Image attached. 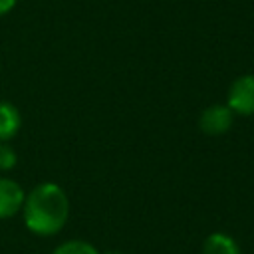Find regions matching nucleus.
Listing matches in <instances>:
<instances>
[{"mask_svg":"<svg viewBox=\"0 0 254 254\" xmlns=\"http://www.w3.org/2000/svg\"><path fill=\"white\" fill-rule=\"evenodd\" d=\"M69 196L67 192L52 181L38 183L34 189L26 192L24 206H22V218L24 226L42 238L56 236L64 230V226L69 220Z\"/></svg>","mask_w":254,"mask_h":254,"instance_id":"obj_1","label":"nucleus"},{"mask_svg":"<svg viewBox=\"0 0 254 254\" xmlns=\"http://www.w3.org/2000/svg\"><path fill=\"white\" fill-rule=\"evenodd\" d=\"M226 105L234 115H254V73H242L230 83L226 93Z\"/></svg>","mask_w":254,"mask_h":254,"instance_id":"obj_2","label":"nucleus"},{"mask_svg":"<svg viewBox=\"0 0 254 254\" xmlns=\"http://www.w3.org/2000/svg\"><path fill=\"white\" fill-rule=\"evenodd\" d=\"M234 117L226 103H210L198 115V129L208 137H218L232 129Z\"/></svg>","mask_w":254,"mask_h":254,"instance_id":"obj_3","label":"nucleus"},{"mask_svg":"<svg viewBox=\"0 0 254 254\" xmlns=\"http://www.w3.org/2000/svg\"><path fill=\"white\" fill-rule=\"evenodd\" d=\"M26 192L22 185L10 177H0V220L12 218L22 212Z\"/></svg>","mask_w":254,"mask_h":254,"instance_id":"obj_4","label":"nucleus"},{"mask_svg":"<svg viewBox=\"0 0 254 254\" xmlns=\"http://www.w3.org/2000/svg\"><path fill=\"white\" fill-rule=\"evenodd\" d=\"M22 113L20 109L6 99H0V143H10L22 129Z\"/></svg>","mask_w":254,"mask_h":254,"instance_id":"obj_5","label":"nucleus"},{"mask_svg":"<svg viewBox=\"0 0 254 254\" xmlns=\"http://www.w3.org/2000/svg\"><path fill=\"white\" fill-rule=\"evenodd\" d=\"M202 254H242V250L230 234L210 232L202 242Z\"/></svg>","mask_w":254,"mask_h":254,"instance_id":"obj_6","label":"nucleus"},{"mask_svg":"<svg viewBox=\"0 0 254 254\" xmlns=\"http://www.w3.org/2000/svg\"><path fill=\"white\" fill-rule=\"evenodd\" d=\"M52 254H101L91 242L81 240V238H73V240H65L62 244H58Z\"/></svg>","mask_w":254,"mask_h":254,"instance_id":"obj_7","label":"nucleus"},{"mask_svg":"<svg viewBox=\"0 0 254 254\" xmlns=\"http://www.w3.org/2000/svg\"><path fill=\"white\" fill-rule=\"evenodd\" d=\"M18 165V155L10 143H0V173H8Z\"/></svg>","mask_w":254,"mask_h":254,"instance_id":"obj_8","label":"nucleus"},{"mask_svg":"<svg viewBox=\"0 0 254 254\" xmlns=\"http://www.w3.org/2000/svg\"><path fill=\"white\" fill-rule=\"evenodd\" d=\"M16 4H18V0H0V18L6 16L8 12H12L16 8Z\"/></svg>","mask_w":254,"mask_h":254,"instance_id":"obj_9","label":"nucleus"},{"mask_svg":"<svg viewBox=\"0 0 254 254\" xmlns=\"http://www.w3.org/2000/svg\"><path fill=\"white\" fill-rule=\"evenodd\" d=\"M103 254H123L121 250H107V252H103Z\"/></svg>","mask_w":254,"mask_h":254,"instance_id":"obj_10","label":"nucleus"},{"mask_svg":"<svg viewBox=\"0 0 254 254\" xmlns=\"http://www.w3.org/2000/svg\"><path fill=\"white\" fill-rule=\"evenodd\" d=\"M0 69H2V64H0Z\"/></svg>","mask_w":254,"mask_h":254,"instance_id":"obj_11","label":"nucleus"}]
</instances>
